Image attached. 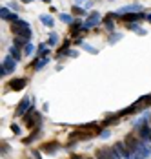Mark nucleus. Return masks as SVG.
<instances>
[{"instance_id":"9b49d317","label":"nucleus","mask_w":151,"mask_h":159,"mask_svg":"<svg viewBox=\"0 0 151 159\" xmlns=\"http://www.w3.org/2000/svg\"><path fill=\"white\" fill-rule=\"evenodd\" d=\"M0 15H2V18H4V20H9V24H13V22H16V20H18V16H16L15 13H11L7 7H2Z\"/></svg>"},{"instance_id":"ddd939ff","label":"nucleus","mask_w":151,"mask_h":159,"mask_svg":"<svg viewBox=\"0 0 151 159\" xmlns=\"http://www.w3.org/2000/svg\"><path fill=\"white\" fill-rule=\"evenodd\" d=\"M66 53H69V40H66V42L62 44L60 48H58V51H57V59H60V57H64Z\"/></svg>"},{"instance_id":"423d86ee","label":"nucleus","mask_w":151,"mask_h":159,"mask_svg":"<svg viewBox=\"0 0 151 159\" xmlns=\"http://www.w3.org/2000/svg\"><path fill=\"white\" fill-rule=\"evenodd\" d=\"M15 66H16V61L11 59V57H6V61L2 62V68H0V75H6V73H11L15 71Z\"/></svg>"},{"instance_id":"f03ea898","label":"nucleus","mask_w":151,"mask_h":159,"mask_svg":"<svg viewBox=\"0 0 151 159\" xmlns=\"http://www.w3.org/2000/svg\"><path fill=\"white\" fill-rule=\"evenodd\" d=\"M124 143H126L127 150H129L131 154H136V152H138V148H140V144L144 143V141H142V137L138 135V132H136V130H133V132H129V134L126 135Z\"/></svg>"},{"instance_id":"4468645a","label":"nucleus","mask_w":151,"mask_h":159,"mask_svg":"<svg viewBox=\"0 0 151 159\" xmlns=\"http://www.w3.org/2000/svg\"><path fill=\"white\" fill-rule=\"evenodd\" d=\"M9 53H11V57H13L15 61H20V59H22V51H20V48H16V46H11Z\"/></svg>"},{"instance_id":"39448f33","label":"nucleus","mask_w":151,"mask_h":159,"mask_svg":"<svg viewBox=\"0 0 151 159\" xmlns=\"http://www.w3.org/2000/svg\"><path fill=\"white\" fill-rule=\"evenodd\" d=\"M28 84V79H24V77H18V79H11L7 82V90H11V92H20L24 86Z\"/></svg>"},{"instance_id":"7ed1b4c3","label":"nucleus","mask_w":151,"mask_h":159,"mask_svg":"<svg viewBox=\"0 0 151 159\" xmlns=\"http://www.w3.org/2000/svg\"><path fill=\"white\" fill-rule=\"evenodd\" d=\"M22 121H24V125L28 128H38L40 123H42V115L35 110V108H31V110L22 117Z\"/></svg>"},{"instance_id":"aec40b11","label":"nucleus","mask_w":151,"mask_h":159,"mask_svg":"<svg viewBox=\"0 0 151 159\" xmlns=\"http://www.w3.org/2000/svg\"><path fill=\"white\" fill-rule=\"evenodd\" d=\"M71 11H73L75 15H84V13H86V11H84L82 7H78V6H73V9H71Z\"/></svg>"},{"instance_id":"4be33fe9","label":"nucleus","mask_w":151,"mask_h":159,"mask_svg":"<svg viewBox=\"0 0 151 159\" xmlns=\"http://www.w3.org/2000/svg\"><path fill=\"white\" fill-rule=\"evenodd\" d=\"M40 20H42V22H44V24H47V26H51V24H53V20H51V18H49V16H42V18H40Z\"/></svg>"},{"instance_id":"2eb2a0df","label":"nucleus","mask_w":151,"mask_h":159,"mask_svg":"<svg viewBox=\"0 0 151 159\" xmlns=\"http://www.w3.org/2000/svg\"><path fill=\"white\" fill-rule=\"evenodd\" d=\"M38 135H40V130H38V128H35V132L31 134L29 137H26V139H24V144H29V143H33V141H35V139H37Z\"/></svg>"},{"instance_id":"0eeeda50","label":"nucleus","mask_w":151,"mask_h":159,"mask_svg":"<svg viewBox=\"0 0 151 159\" xmlns=\"http://www.w3.org/2000/svg\"><path fill=\"white\" fill-rule=\"evenodd\" d=\"M119 18L127 24V22H136L140 18H146V15L144 13H124V15H119Z\"/></svg>"},{"instance_id":"9d476101","label":"nucleus","mask_w":151,"mask_h":159,"mask_svg":"<svg viewBox=\"0 0 151 159\" xmlns=\"http://www.w3.org/2000/svg\"><path fill=\"white\" fill-rule=\"evenodd\" d=\"M115 148H117V152L120 154V157H124V159H129V157H131V152L127 150V146H126V143H124V141L115 143Z\"/></svg>"},{"instance_id":"6e6552de","label":"nucleus","mask_w":151,"mask_h":159,"mask_svg":"<svg viewBox=\"0 0 151 159\" xmlns=\"http://www.w3.org/2000/svg\"><path fill=\"white\" fill-rule=\"evenodd\" d=\"M58 148H60V144L57 143V141H49V143H45V144H40V150H42L44 154H49V156L55 154Z\"/></svg>"},{"instance_id":"5701e85b","label":"nucleus","mask_w":151,"mask_h":159,"mask_svg":"<svg viewBox=\"0 0 151 159\" xmlns=\"http://www.w3.org/2000/svg\"><path fill=\"white\" fill-rule=\"evenodd\" d=\"M11 130H13V134H15V135H18V134H20V128H18V125H11Z\"/></svg>"},{"instance_id":"a878e982","label":"nucleus","mask_w":151,"mask_h":159,"mask_svg":"<svg viewBox=\"0 0 151 159\" xmlns=\"http://www.w3.org/2000/svg\"><path fill=\"white\" fill-rule=\"evenodd\" d=\"M84 49H88V51H91V53H97V49L91 48V46H84Z\"/></svg>"},{"instance_id":"1a4fd4ad","label":"nucleus","mask_w":151,"mask_h":159,"mask_svg":"<svg viewBox=\"0 0 151 159\" xmlns=\"http://www.w3.org/2000/svg\"><path fill=\"white\" fill-rule=\"evenodd\" d=\"M100 20H102V16L98 15V13H91V15L88 16V20L84 22V31H88V30H89L91 26H95V24H98Z\"/></svg>"},{"instance_id":"393cba45","label":"nucleus","mask_w":151,"mask_h":159,"mask_svg":"<svg viewBox=\"0 0 151 159\" xmlns=\"http://www.w3.org/2000/svg\"><path fill=\"white\" fill-rule=\"evenodd\" d=\"M100 137H104V139H106V137H109V130H104V132H100Z\"/></svg>"},{"instance_id":"cd10ccee","label":"nucleus","mask_w":151,"mask_h":159,"mask_svg":"<svg viewBox=\"0 0 151 159\" xmlns=\"http://www.w3.org/2000/svg\"><path fill=\"white\" fill-rule=\"evenodd\" d=\"M42 2H49V0H42Z\"/></svg>"},{"instance_id":"bb28decb","label":"nucleus","mask_w":151,"mask_h":159,"mask_svg":"<svg viewBox=\"0 0 151 159\" xmlns=\"http://www.w3.org/2000/svg\"><path fill=\"white\" fill-rule=\"evenodd\" d=\"M148 20H149V22H151V15H149V16H148Z\"/></svg>"},{"instance_id":"f8f14e48","label":"nucleus","mask_w":151,"mask_h":159,"mask_svg":"<svg viewBox=\"0 0 151 159\" xmlns=\"http://www.w3.org/2000/svg\"><path fill=\"white\" fill-rule=\"evenodd\" d=\"M115 18H119L117 13H107V15L104 16V26H106L107 31H113V20H115Z\"/></svg>"},{"instance_id":"f257e3e1","label":"nucleus","mask_w":151,"mask_h":159,"mask_svg":"<svg viewBox=\"0 0 151 159\" xmlns=\"http://www.w3.org/2000/svg\"><path fill=\"white\" fill-rule=\"evenodd\" d=\"M11 33H13L15 37H22V39H26L28 42H29V39H31L29 24L24 22V20H16V22H13V24H11Z\"/></svg>"},{"instance_id":"a211bd4d","label":"nucleus","mask_w":151,"mask_h":159,"mask_svg":"<svg viewBox=\"0 0 151 159\" xmlns=\"http://www.w3.org/2000/svg\"><path fill=\"white\" fill-rule=\"evenodd\" d=\"M57 42H58V37H57V33H51V35H49V39H47V44H49V46H55Z\"/></svg>"},{"instance_id":"dca6fc26","label":"nucleus","mask_w":151,"mask_h":159,"mask_svg":"<svg viewBox=\"0 0 151 159\" xmlns=\"http://www.w3.org/2000/svg\"><path fill=\"white\" fill-rule=\"evenodd\" d=\"M13 42H15V44H13V46H16V48H26V44H28V40H26V39H22V37H15V40H13Z\"/></svg>"},{"instance_id":"6ab92c4d","label":"nucleus","mask_w":151,"mask_h":159,"mask_svg":"<svg viewBox=\"0 0 151 159\" xmlns=\"http://www.w3.org/2000/svg\"><path fill=\"white\" fill-rule=\"evenodd\" d=\"M119 119H120V117H119V113H117V115H113V117H106V119H104V125H111V123H117Z\"/></svg>"},{"instance_id":"f3484780","label":"nucleus","mask_w":151,"mask_h":159,"mask_svg":"<svg viewBox=\"0 0 151 159\" xmlns=\"http://www.w3.org/2000/svg\"><path fill=\"white\" fill-rule=\"evenodd\" d=\"M37 53H38V57H40V55H42V57H47V55H49V49L45 48V44H40L38 49H37Z\"/></svg>"},{"instance_id":"20e7f679","label":"nucleus","mask_w":151,"mask_h":159,"mask_svg":"<svg viewBox=\"0 0 151 159\" xmlns=\"http://www.w3.org/2000/svg\"><path fill=\"white\" fill-rule=\"evenodd\" d=\"M29 110H31V99L26 97V99H22V101L18 102V106H16V110H15V115L16 117H24Z\"/></svg>"},{"instance_id":"b1692460","label":"nucleus","mask_w":151,"mask_h":159,"mask_svg":"<svg viewBox=\"0 0 151 159\" xmlns=\"http://www.w3.org/2000/svg\"><path fill=\"white\" fill-rule=\"evenodd\" d=\"M60 20H62V22H71V16H67V15H60Z\"/></svg>"},{"instance_id":"412c9836","label":"nucleus","mask_w":151,"mask_h":159,"mask_svg":"<svg viewBox=\"0 0 151 159\" xmlns=\"http://www.w3.org/2000/svg\"><path fill=\"white\" fill-rule=\"evenodd\" d=\"M22 51H24L26 55H31V53H33V46H31L29 42H28V44H26V48L22 49Z\"/></svg>"}]
</instances>
